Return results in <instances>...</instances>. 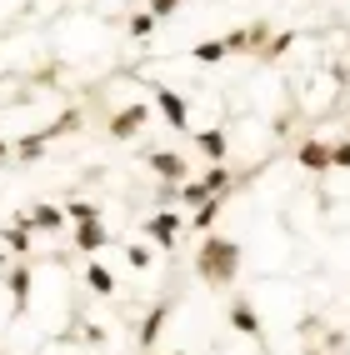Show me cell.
I'll return each instance as SVG.
<instances>
[{"label": "cell", "instance_id": "11", "mask_svg": "<svg viewBox=\"0 0 350 355\" xmlns=\"http://www.w3.org/2000/svg\"><path fill=\"white\" fill-rule=\"evenodd\" d=\"M225 200H230V196H210L205 205H195L191 216H185V230H195V235H210V230H216V220H220V210H225Z\"/></svg>", "mask_w": 350, "mask_h": 355}, {"label": "cell", "instance_id": "21", "mask_svg": "<svg viewBox=\"0 0 350 355\" xmlns=\"http://www.w3.org/2000/svg\"><path fill=\"white\" fill-rule=\"evenodd\" d=\"M295 35H300V31H275V35L265 40V51L255 55V60H280V55H286L290 45H295Z\"/></svg>", "mask_w": 350, "mask_h": 355}, {"label": "cell", "instance_id": "3", "mask_svg": "<svg viewBox=\"0 0 350 355\" xmlns=\"http://www.w3.org/2000/svg\"><path fill=\"white\" fill-rule=\"evenodd\" d=\"M150 115H155V105L130 101V105H121V110H115L110 121H105V135H110V140H135L140 130L150 125Z\"/></svg>", "mask_w": 350, "mask_h": 355}, {"label": "cell", "instance_id": "31", "mask_svg": "<svg viewBox=\"0 0 350 355\" xmlns=\"http://www.w3.org/2000/svg\"><path fill=\"white\" fill-rule=\"evenodd\" d=\"M345 320H350V305H345Z\"/></svg>", "mask_w": 350, "mask_h": 355}, {"label": "cell", "instance_id": "28", "mask_svg": "<svg viewBox=\"0 0 350 355\" xmlns=\"http://www.w3.org/2000/svg\"><path fill=\"white\" fill-rule=\"evenodd\" d=\"M306 355H325V350H320V345H306Z\"/></svg>", "mask_w": 350, "mask_h": 355}, {"label": "cell", "instance_id": "19", "mask_svg": "<svg viewBox=\"0 0 350 355\" xmlns=\"http://www.w3.org/2000/svg\"><path fill=\"white\" fill-rule=\"evenodd\" d=\"M191 60H195V65H220V60H225V40L216 35V40H200V45H191Z\"/></svg>", "mask_w": 350, "mask_h": 355}, {"label": "cell", "instance_id": "33", "mask_svg": "<svg viewBox=\"0 0 350 355\" xmlns=\"http://www.w3.org/2000/svg\"><path fill=\"white\" fill-rule=\"evenodd\" d=\"M0 355H6V350H0Z\"/></svg>", "mask_w": 350, "mask_h": 355}, {"label": "cell", "instance_id": "17", "mask_svg": "<svg viewBox=\"0 0 350 355\" xmlns=\"http://www.w3.org/2000/svg\"><path fill=\"white\" fill-rule=\"evenodd\" d=\"M200 185H205L210 196H236V175H230L225 165H210V171L200 175Z\"/></svg>", "mask_w": 350, "mask_h": 355}, {"label": "cell", "instance_id": "32", "mask_svg": "<svg viewBox=\"0 0 350 355\" xmlns=\"http://www.w3.org/2000/svg\"><path fill=\"white\" fill-rule=\"evenodd\" d=\"M345 140H350V125H345Z\"/></svg>", "mask_w": 350, "mask_h": 355}, {"label": "cell", "instance_id": "26", "mask_svg": "<svg viewBox=\"0 0 350 355\" xmlns=\"http://www.w3.org/2000/svg\"><path fill=\"white\" fill-rule=\"evenodd\" d=\"M331 171H350V140H335L331 146Z\"/></svg>", "mask_w": 350, "mask_h": 355}, {"label": "cell", "instance_id": "2", "mask_svg": "<svg viewBox=\"0 0 350 355\" xmlns=\"http://www.w3.org/2000/svg\"><path fill=\"white\" fill-rule=\"evenodd\" d=\"M140 235H146V245L175 250V241L185 235V216H180V210H155V216H146V225H140Z\"/></svg>", "mask_w": 350, "mask_h": 355}, {"label": "cell", "instance_id": "16", "mask_svg": "<svg viewBox=\"0 0 350 355\" xmlns=\"http://www.w3.org/2000/svg\"><path fill=\"white\" fill-rule=\"evenodd\" d=\"M45 146H51V140H45V135L35 130V135H26V140H15V146H10V155H15L20 165H35V160L45 155Z\"/></svg>", "mask_w": 350, "mask_h": 355}, {"label": "cell", "instance_id": "9", "mask_svg": "<svg viewBox=\"0 0 350 355\" xmlns=\"http://www.w3.org/2000/svg\"><path fill=\"white\" fill-rule=\"evenodd\" d=\"M70 241H76L80 255H100V250L115 241V235L105 230V220H85V225H76V235H70Z\"/></svg>", "mask_w": 350, "mask_h": 355}, {"label": "cell", "instance_id": "24", "mask_svg": "<svg viewBox=\"0 0 350 355\" xmlns=\"http://www.w3.org/2000/svg\"><path fill=\"white\" fill-rule=\"evenodd\" d=\"M125 260H130V270H150V266H155V250H150L146 241H130V245H125Z\"/></svg>", "mask_w": 350, "mask_h": 355}, {"label": "cell", "instance_id": "34", "mask_svg": "<svg viewBox=\"0 0 350 355\" xmlns=\"http://www.w3.org/2000/svg\"><path fill=\"white\" fill-rule=\"evenodd\" d=\"M345 355H350V350H345Z\"/></svg>", "mask_w": 350, "mask_h": 355}, {"label": "cell", "instance_id": "14", "mask_svg": "<svg viewBox=\"0 0 350 355\" xmlns=\"http://www.w3.org/2000/svg\"><path fill=\"white\" fill-rule=\"evenodd\" d=\"M80 275H85V291H90V295H115V275H110V266H105V260H96V255H90V266H85Z\"/></svg>", "mask_w": 350, "mask_h": 355}, {"label": "cell", "instance_id": "8", "mask_svg": "<svg viewBox=\"0 0 350 355\" xmlns=\"http://www.w3.org/2000/svg\"><path fill=\"white\" fill-rule=\"evenodd\" d=\"M0 245H6V255H20V260L30 255V245H35V230H30V220L20 216V210H15V220H10L6 230H0Z\"/></svg>", "mask_w": 350, "mask_h": 355}, {"label": "cell", "instance_id": "12", "mask_svg": "<svg viewBox=\"0 0 350 355\" xmlns=\"http://www.w3.org/2000/svg\"><path fill=\"white\" fill-rule=\"evenodd\" d=\"M166 320H170V300H160V305H150V311H146V320H140V330H135L140 350H150V345L160 340V330H166Z\"/></svg>", "mask_w": 350, "mask_h": 355}, {"label": "cell", "instance_id": "10", "mask_svg": "<svg viewBox=\"0 0 350 355\" xmlns=\"http://www.w3.org/2000/svg\"><path fill=\"white\" fill-rule=\"evenodd\" d=\"M295 165H300V171H315V175H325V171H331V146H325V140H300V146H295Z\"/></svg>", "mask_w": 350, "mask_h": 355}, {"label": "cell", "instance_id": "22", "mask_svg": "<svg viewBox=\"0 0 350 355\" xmlns=\"http://www.w3.org/2000/svg\"><path fill=\"white\" fill-rule=\"evenodd\" d=\"M155 26H160V20H155L150 10H135V15L125 20V31H130V40H150V35H155Z\"/></svg>", "mask_w": 350, "mask_h": 355}, {"label": "cell", "instance_id": "6", "mask_svg": "<svg viewBox=\"0 0 350 355\" xmlns=\"http://www.w3.org/2000/svg\"><path fill=\"white\" fill-rule=\"evenodd\" d=\"M225 325L236 330V336H250V340H265V320H261V311L245 300V295H236L225 305Z\"/></svg>", "mask_w": 350, "mask_h": 355}, {"label": "cell", "instance_id": "4", "mask_svg": "<svg viewBox=\"0 0 350 355\" xmlns=\"http://www.w3.org/2000/svg\"><path fill=\"white\" fill-rule=\"evenodd\" d=\"M155 115H160V121H166L175 135H191V101H185L180 90L155 85Z\"/></svg>", "mask_w": 350, "mask_h": 355}, {"label": "cell", "instance_id": "7", "mask_svg": "<svg viewBox=\"0 0 350 355\" xmlns=\"http://www.w3.org/2000/svg\"><path fill=\"white\" fill-rule=\"evenodd\" d=\"M6 291H10V305H15V315H26V305H30V291H35V275H30V266H26V260L6 270Z\"/></svg>", "mask_w": 350, "mask_h": 355}, {"label": "cell", "instance_id": "13", "mask_svg": "<svg viewBox=\"0 0 350 355\" xmlns=\"http://www.w3.org/2000/svg\"><path fill=\"white\" fill-rule=\"evenodd\" d=\"M191 146L210 160V165H225V130L210 125V130H191Z\"/></svg>", "mask_w": 350, "mask_h": 355}, {"label": "cell", "instance_id": "29", "mask_svg": "<svg viewBox=\"0 0 350 355\" xmlns=\"http://www.w3.org/2000/svg\"><path fill=\"white\" fill-rule=\"evenodd\" d=\"M166 355H185V350H166Z\"/></svg>", "mask_w": 350, "mask_h": 355}, {"label": "cell", "instance_id": "23", "mask_svg": "<svg viewBox=\"0 0 350 355\" xmlns=\"http://www.w3.org/2000/svg\"><path fill=\"white\" fill-rule=\"evenodd\" d=\"M76 130H80V110H65L60 121H51L40 135H45V140H55V135H76Z\"/></svg>", "mask_w": 350, "mask_h": 355}, {"label": "cell", "instance_id": "1", "mask_svg": "<svg viewBox=\"0 0 350 355\" xmlns=\"http://www.w3.org/2000/svg\"><path fill=\"white\" fill-rule=\"evenodd\" d=\"M240 260H245V250H240V241H230V235H200V245H195V255H191V270L205 280L210 291H230L240 280Z\"/></svg>", "mask_w": 350, "mask_h": 355}, {"label": "cell", "instance_id": "27", "mask_svg": "<svg viewBox=\"0 0 350 355\" xmlns=\"http://www.w3.org/2000/svg\"><path fill=\"white\" fill-rule=\"evenodd\" d=\"M0 160H10V140L6 135H0Z\"/></svg>", "mask_w": 350, "mask_h": 355}, {"label": "cell", "instance_id": "18", "mask_svg": "<svg viewBox=\"0 0 350 355\" xmlns=\"http://www.w3.org/2000/svg\"><path fill=\"white\" fill-rule=\"evenodd\" d=\"M65 220H76V225L105 220V205H100V200H70V205H65Z\"/></svg>", "mask_w": 350, "mask_h": 355}, {"label": "cell", "instance_id": "25", "mask_svg": "<svg viewBox=\"0 0 350 355\" xmlns=\"http://www.w3.org/2000/svg\"><path fill=\"white\" fill-rule=\"evenodd\" d=\"M146 10H150L155 20H170L175 10H185V0H146Z\"/></svg>", "mask_w": 350, "mask_h": 355}, {"label": "cell", "instance_id": "5", "mask_svg": "<svg viewBox=\"0 0 350 355\" xmlns=\"http://www.w3.org/2000/svg\"><path fill=\"white\" fill-rule=\"evenodd\" d=\"M140 160H146V171L155 180H166V185H185V180H191V160H185L180 150H146Z\"/></svg>", "mask_w": 350, "mask_h": 355}, {"label": "cell", "instance_id": "15", "mask_svg": "<svg viewBox=\"0 0 350 355\" xmlns=\"http://www.w3.org/2000/svg\"><path fill=\"white\" fill-rule=\"evenodd\" d=\"M20 216L30 220V230H65V210H55V205H45V200H35L30 210H20Z\"/></svg>", "mask_w": 350, "mask_h": 355}, {"label": "cell", "instance_id": "30", "mask_svg": "<svg viewBox=\"0 0 350 355\" xmlns=\"http://www.w3.org/2000/svg\"><path fill=\"white\" fill-rule=\"evenodd\" d=\"M0 260H6V245H0Z\"/></svg>", "mask_w": 350, "mask_h": 355}, {"label": "cell", "instance_id": "20", "mask_svg": "<svg viewBox=\"0 0 350 355\" xmlns=\"http://www.w3.org/2000/svg\"><path fill=\"white\" fill-rule=\"evenodd\" d=\"M205 200H210V191H205V185H200V180H185V185H175V200H170V205L195 210V205H205Z\"/></svg>", "mask_w": 350, "mask_h": 355}]
</instances>
